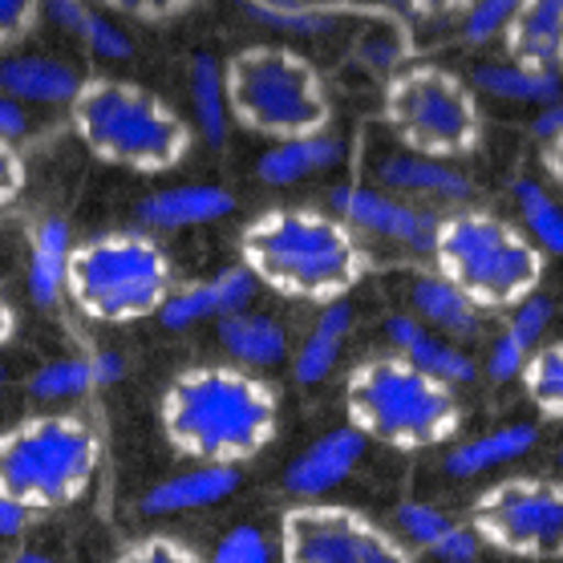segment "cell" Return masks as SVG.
<instances>
[{"mask_svg": "<svg viewBox=\"0 0 563 563\" xmlns=\"http://www.w3.org/2000/svg\"><path fill=\"white\" fill-rule=\"evenodd\" d=\"M560 471H563V450H560Z\"/></svg>", "mask_w": 563, "mask_h": 563, "instance_id": "9f6ffc18", "label": "cell"}, {"mask_svg": "<svg viewBox=\"0 0 563 563\" xmlns=\"http://www.w3.org/2000/svg\"><path fill=\"white\" fill-rule=\"evenodd\" d=\"M90 365H93V382H98V389L122 382V373H126V361L118 357V353H110V349H106V353H93Z\"/></svg>", "mask_w": 563, "mask_h": 563, "instance_id": "681fc988", "label": "cell"}, {"mask_svg": "<svg viewBox=\"0 0 563 563\" xmlns=\"http://www.w3.org/2000/svg\"><path fill=\"white\" fill-rule=\"evenodd\" d=\"M158 426L179 459L244 466L280 434V401L244 365H191L158 397Z\"/></svg>", "mask_w": 563, "mask_h": 563, "instance_id": "6da1fadb", "label": "cell"}, {"mask_svg": "<svg viewBox=\"0 0 563 563\" xmlns=\"http://www.w3.org/2000/svg\"><path fill=\"white\" fill-rule=\"evenodd\" d=\"M349 426L377 446L418 454L446 446L462 434V401L454 385L430 377L401 353L357 361L345 377Z\"/></svg>", "mask_w": 563, "mask_h": 563, "instance_id": "3957f363", "label": "cell"}, {"mask_svg": "<svg viewBox=\"0 0 563 563\" xmlns=\"http://www.w3.org/2000/svg\"><path fill=\"white\" fill-rule=\"evenodd\" d=\"M280 563H413L406 539L341 503L300 499L280 515Z\"/></svg>", "mask_w": 563, "mask_h": 563, "instance_id": "8fae6325", "label": "cell"}, {"mask_svg": "<svg viewBox=\"0 0 563 563\" xmlns=\"http://www.w3.org/2000/svg\"><path fill=\"white\" fill-rule=\"evenodd\" d=\"M329 203L349 228L361 235H377V240H394L413 252H430L434 247L438 216L430 207L401 199V195L385 191V187H336Z\"/></svg>", "mask_w": 563, "mask_h": 563, "instance_id": "7c38bea8", "label": "cell"}, {"mask_svg": "<svg viewBox=\"0 0 563 563\" xmlns=\"http://www.w3.org/2000/svg\"><path fill=\"white\" fill-rule=\"evenodd\" d=\"M235 211V195L216 183H179L146 195L139 203V219L146 231H187L219 223Z\"/></svg>", "mask_w": 563, "mask_h": 563, "instance_id": "ac0fdd59", "label": "cell"}, {"mask_svg": "<svg viewBox=\"0 0 563 563\" xmlns=\"http://www.w3.org/2000/svg\"><path fill=\"white\" fill-rule=\"evenodd\" d=\"M74 252V231L62 216L41 219L29 240V296L37 308H57L65 296V272Z\"/></svg>", "mask_w": 563, "mask_h": 563, "instance_id": "cb8c5ba5", "label": "cell"}, {"mask_svg": "<svg viewBox=\"0 0 563 563\" xmlns=\"http://www.w3.org/2000/svg\"><path fill=\"white\" fill-rule=\"evenodd\" d=\"M29 523H33V511H25V507H16L13 499H4V495H0V539L25 536Z\"/></svg>", "mask_w": 563, "mask_h": 563, "instance_id": "bcb514c9", "label": "cell"}, {"mask_svg": "<svg viewBox=\"0 0 563 563\" xmlns=\"http://www.w3.org/2000/svg\"><path fill=\"white\" fill-rule=\"evenodd\" d=\"M29 130V114H25V106L13 102L9 93L0 90V139H21Z\"/></svg>", "mask_w": 563, "mask_h": 563, "instance_id": "f6af8a7d", "label": "cell"}, {"mask_svg": "<svg viewBox=\"0 0 563 563\" xmlns=\"http://www.w3.org/2000/svg\"><path fill=\"white\" fill-rule=\"evenodd\" d=\"M474 93H487L495 102H515V106H551L563 93V74H551V69H536V65H523L507 57V62H487L471 74Z\"/></svg>", "mask_w": 563, "mask_h": 563, "instance_id": "d4e9b609", "label": "cell"}, {"mask_svg": "<svg viewBox=\"0 0 563 563\" xmlns=\"http://www.w3.org/2000/svg\"><path fill=\"white\" fill-rule=\"evenodd\" d=\"M397 4L418 16H459L471 0H397Z\"/></svg>", "mask_w": 563, "mask_h": 563, "instance_id": "c3c4849f", "label": "cell"}, {"mask_svg": "<svg viewBox=\"0 0 563 563\" xmlns=\"http://www.w3.org/2000/svg\"><path fill=\"white\" fill-rule=\"evenodd\" d=\"M471 527L483 548L511 560H563V483L555 478H503L471 507Z\"/></svg>", "mask_w": 563, "mask_h": 563, "instance_id": "30bf717a", "label": "cell"}, {"mask_svg": "<svg viewBox=\"0 0 563 563\" xmlns=\"http://www.w3.org/2000/svg\"><path fill=\"white\" fill-rule=\"evenodd\" d=\"M90 389H98L90 357L49 361V365H41V369L33 373V382H29V394L37 397V401H69V397H81V394H90Z\"/></svg>", "mask_w": 563, "mask_h": 563, "instance_id": "1f68e13d", "label": "cell"}, {"mask_svg": "<svg viewBox=\"0 0 563 563\" xmlns=\"http://www.w3.org/2000/svg\"><path fill=\"white\" fill-rule=\"evenodd\" d=\"M503 45L515 62L563 74V0H523Z\"/></svg>", "mask_w": 563, "mask_h": 563, "instance_id": "ffe728a7", "label": "cell"}, {"mask_svg": "<svg viewBox=\"0 0 563 563\" xmlns=\"http://www.w3.org/2000/svg\"><path fill=\"white\" fill-rule=\"evenodd\" d=\"M394 527H397V536L406 539V543L430 551L438 539H442L450 527H454V519H450L446 511L430 507V503H413L410 499V503H401V507L394 511Z\"/></svg>", "mask_w": 563, "mask_h": 563, "instance_id": "836d02e7", "label": "cell"}, {"mask_svg": "<svg viewBox=\"0 0 563 563\" xmlns=\"http://www.w3.org/2000/svg\"><path fill=\"white\" fill-rule=\"evenodd\" d=\"M527 401L536 406L548 422H563V336L548 341L531 353V361L519 373Z\"/></svg>", "mask_w": 563, "mask_h": 563, "instance_id": "4dcf8cb0", "label": "cell"}, {"mask_svg": "<svg viewBox=\"0 0 563 563\" xmlns=\"http://www.w3.org/2000/svg\"><path fill=\"white\" fill-rule=\"evenodd\" d=\"M296 4H317V0H296Z\"/></svg>", "mask_w": 563, "mask_h": 563, "instance_id": "11a10c76", "label": "cell"}, {"mask_svg": "<svg viewBox=\"0 0 563 563\" xmlns=\"http://www.w3.org/2000/svg\"><path fill=\"white\" fill-rule=\"evenodd\" d=\"M37 21H41V0H0V53L21 45L37 29Z\"/></svg>", "mask_w": 563, "mask_h": 563, "instance_id": "ab89813d", "label": "cell"}, {"mask_svg": "<svg viewBox=\"0 0 563 563\" xmlns=\"http://www.w3.org/2000/svg\"><path fill=\"white\" fill-rule=\"evenodd\" d=\"M539 163H543V170H548V179L563 191V134H560V139L543 142V151H539Z\"/></svg>", "mask_w": 563, "mask_h": 563, "instance_id": "f907efd6", "label": "cell"}, {"mask_svg": "<svg viewBox=\"0 0 563 563\" xmlns=\"http://www.w3.org/2000/svg\"><path fill=\"white\" fill-rule=\"evenodd\" d=\"M86 77L49 53H4L0 57V90L21 106H74Z\"/></svg>", "mask_w": 563, "mask_h": 563, "instance_id": "2e32d148", "label": "cell"}, {"mask_svg": "<svg viewBox=\"0 0 563 563\" xmlns=\"http://www.w3.org/2000/svg\"><path fill=\"white\" fill-rule=\"evenodd\" d=\"M430 260L438 276H446L483 312L519 308L539 292L548 268V252L487 207H454L438 216Z\"/></svg>", "mask_w": 563, "mask_h": 563, "instance_id": "277c9868", "label": "cell"}, {"mask_svg": "<svg viewBox=\"0 0 563 563\" xmlns=\"http://www.w3.org/2000/svg\"><path fill=\"white\" fill-rule=\"evenodd\" d=\"M377 183L385 191L413 199V203H446L459 207L474 195L471 179L462 175L450 158H430V154L397 151L377 163Z\"/></svg>", "mask_w": 563, "mask_h": 563, "instance_id": "5bb4252c", "label": "cell"}, {"mask_svg": "<svg viewBox=\"0 0 563 563\" xmlns=\"http://www.w3.org/2000/svg\"><path fill=\"white\" fill-rule=\"evenodd\" d=\"M0 394H4V373H0Z\"/></svg>", "mask_w": 563, "mask_h": 563, "instance_id": "db71d44e", "label": "cell"}, {"mask_svg": "<svg viewBox=\"0 0 563 563\" xmlns=\"http://www.w3.org/2000/svg\"><path fill=\"white\" fill-rule=\"evenodd\" d=\"M240 490V466H219V462H199L195 471L170 474L154 483L139 499V511L146 519H170V515L207 511L216 503L231 499Z\"/></svg>", "mask_w": 563, "mask_h": 563, "instance_id": "e0dca14e", "label": "cell"}, {"mask_svg": "<svg viewBox=\"0 0 563 563\" xmlns=\"http://www.w3.org/2000/svg\"><path fill=\"white\" fill-rule=\"evenodd\" d=\"M93 16V4L90 0H41V21H49L57 33L65 37H81V29L86 21Z\"/></svg>", "mask_w": 563, "mask_h": 563, "instance_id": "b9f144b4", "label": "cell"}, {"mask_svg": "<svg viewBox=\"0 0 563 563\" xmlns=\"http://www.w3.org/2000/svg\"><path fill=\"white\" fill-rule=\"evenodd\" d=\"M110 563H207V560L175 536H146L118 551Z\"/></svg>", "mask_w": 563, "mask_h": 563, "instance_id": "8d00e7d4", "label": "cell"}, {"mask_svg": "<svg viewBox=\"0 0 563 563\" xmlns=\"http://www.w3.org/2000/svg\"><path fill=\"white\" fill-rule=\"evenodd\" d=\"M531 134H536V139H543V142L560 139V134H563V93L551 106H543V110H539L536 122H531Z\"/></svg>", "mask_w": 563, "mask_h": 563, "instance_id": "7dc6e473", "label": "cell"}, {"mask_svg": "<svg viewBox=\"0 0 563 563\" xmlns=\"http://www.w3.org/2000/svg\"><path fill=\"white\" fill-rule=\"evenodd\" d=\"M341 139L329 134V130H317V134H300V139H284L272 142L268 151L256 158V175L268 187H292V183H305L312 175H324L341 163Z\"/></svg>", "mask_w": 563, "mask_h": 563, "instance_id": "44dd1931", "label": "cell"}, {"mask_svg": "<svg viewBox=\"0 0 563 563\" xmlns=\"http://www.w3.org/2000/svg\"><path fill=\"white\" fill-rule=\"evenodd\" d=\"M247 16H256L260 25H268L280 37L320 41L333 37L341 29V13L320 9V4H296V0H244Z\"/></svg>", "mask_w": 563, "mask_h": 563, "instance_id": "f1b7e54d", "label": "cell"}, {"mask_svg": "<svg viewBox=\"0 0 563 563\" xmlns=\"http://www.w3.org/2000/svg\"><path fill=\"white\" fill-rule=\"evenodd\" d=\"M410 305H413V317L422 320V324H430L434 333L450 336V341H471V336H478V329H483V308L471 305V300H466L446 276H438V272H426V276L413 280Z\"/></svg>", "mask_w": 563, "mask_h": 563, "instance_id": "603a6c76", "label": "cell"}, {"mask_svg": "<svg viewBox=\"0 0 563 563\" xmlns=\"http://www.w3.org/2000/svg\"><path fill=\"white\" fill-rule=\"evenodd\" d=\"M25 158L16 151L13 139H0V211L4 207H13L25 191Z\"/></svg>", "mask_w": 563, "mask_h": 563, "instance_id": "7bdbcfd3", "label": "cell"}, {"mask_svg": "<svg viewBox=\"0 0 563 563\" xmlns=\"http://www.w3.org/2000/svg\"><path fill=\"white\" fill-rule=\"evenodd\" d=\"M385 336L389 345L401 353L406 361H413L418 369H426L430 377H442L450 385H466L478 377V365H474L471 353H462L459 341L434 333L430 324L413 317V312H397V317L385 320Z\"/></svg>", "mask_w": 563, "mask_h": 563, "instance_id": "d6986e66", "label": "cell"}, {"mask_svg": "<svg viewBox=\"0 0 563 563\" xmlns=\"http://www.w3.org/2000/svg\"><path fill=\"white\" fill-rule=\"evenodd\" d=\"M551 320H555V300L536 292V296H527L519 308H511V324H507V329L523 336L531 349H539L543 345V333L551 329Z\"/></svg>", "mask_w": 563, "mask_h": 563, "instance_id": "74e56055", "label": "cell"}, {"mask_svg": "<svg viewBox=\"0 0 563 563\" xmlns=\"http://www.w3.org/2000/svg\"><path fill=\"white\" fill-rule=\"evenodd\" d=\"M382 118L401 151L430 158H466L483 142L478 93L442 65H406L385 81Z\"/></svg>", "mask_w": 563, "mask_h": 563, "instance_id": "9c48e42d", "label": "cell"}, {"mask_svg": "<svg viewBox=\"0 0 563 563\" xmlns=\"http://www.w3.org/2000/svg\"><path fill=\"white\" fill-rule=\"evenodd\" d=\"M191 130L207 146H223L235 126L231 118V98H228V74H223V62L216 57H195L191 62Z\"/></svg>", "mask_w": 563, "mask_h": 563, "instance_id": "83f0119b", "label": "cell"}, {"mask_svg": "<svg viewBox=\"0 0 563 563\" xmlns=\"http://www.w3.org/2000/svg\"><path fill=\"white\" fill-rule=\"evenodd\" d=\"M219 341L231 353V361L244 365V369H272V365H280L288 357L284 324H276L264 312H252V308L219 320Z\"/></svg>", "mask_w": 563, "mask_h": 563, "instance_id": "484cf974", "label": "cell"}, {"mask_svg": "<svg viewBox=\"0 0 563 563\" xmlns=\"http://www.w3.org/2000/svg\"><path fill=\"white\" fill-rule=\"evenodd\" d=\"M81 45L90 49V57H98V62L106 65H126L130 57H134V41H130V33L122 25H118L110 13H98L93 9V16L86 21V29H81Z\"/></svg>", "mask_w": 563, "mask_h": 563, "instance_id": "e575fe53", "label": "cell"}, {"mask_svg": "<svg viewBox=\"0 0 563 563\" xmlns=\"http://www.w3.org/2000/svg\"><path fill=\"white\" fill-rule=\"evenodd\" d=\"M539 442V426L531 422H511L499 430H487L478 438L454 442L446 450V474L450 478H478V474L495 471V466H511V462L527 459Z\"/></svg>", "mask_w": 563, "mask_h": 563, "instance_id": "7402d4cb", "label": "cell"}, {"mask_svg": "<svg viewBox=\"0 0 563 563\" xmlns=\"http://www.w3.org/2000/svg\"><path fill=\"white\" fill-rule=\"evenodd\" d=\"M102 466V438L77 413H37L0 430V495L33 515L86 499Z\"/></svg>", "mask_w": 563, "mask_h": 563, "instance_id": "52a82bcc", "label": "cell"}, {"mask_svg": "<svg viewBox=\"0 0 563 563\" xmlns=\"http://www.w3.org/2000/svg\"><path fill=\"white\" fill-rule=\"evenodd\" d=\"M519 4H523V0H471L459 13L462 41H466V45H490V41L507 37V29H511Z\"/></svg>", "mask_w": 563, "mask_h": 563, "instance_id": "d6a6232c", "label": "cell"}, {"mask_svg": "<svg viewBox=\"0 0 563 563\" xmlns=\"http://www.w3.org/2000/svg\"><path fill=\"white\" fill-rule=\"evenodd\" d=\"M531 353L536 349L527 345L523 336L511 333V329H503V336L490 345V357H487V377L490 382H515L519 373H523V365L531 361Z\"/></svg>", "mask_w": 563, "mask_h": 563, "instance_id": "f35d334b", "label": "cell"}, {"mask_svg": "<svg viewBox=\"0 0 563 563\" xmlns=\"http://www.w3.org/2000/svg\"><path fill=\"white\" fill-rule=\"evenodd\" d=\"M240 264L260 288L300 300L336 305L373 268L365 235L317 207H268L240 231Z\"/></svg>", "mask_w": 563, "mask_h": 563, "instance_id": "7a4b0ae2", "label": "cell"}, {"mask_svg": "<svg viewBox=\"0 0 563 563\" xmlns=\"http://www.w3.org/2000/svg\"><path fill=\"white\" fill-rule=\"evenodd\" d=\"M353 329V308L345 300H336V305H324L320 308L317 324L308 329V336L300 341L292 357V377L300 385H320L329 373L336 369V361H341V349H345V336Z\"/></svg>", "mask_w": 563, "mask_h": 563, "instance_id": "4316f807", "label": "cell"}, {"mask_svg": "<svg viewBox=\"0 0 563 563\" xmlns=\"http://www.w3.org/2000/svg\"><path fill=\"white\" fill-rule=\"evenodd\" d=\"M519 207V228L536 240L548 256H563V207L539 179H519L511 187Z\"/></svg>", "mask_w": 563, "mask_h": 563, "instance_id": "f546056e", "label": "cell"}, {"mask_svg": "<svg viewBox=\"0 0 563 563\" xmlns=\"http://www.w3.org/2000/svg\"><path fill=\"white\" fill-rule=\"evenodd\" d=\"M13 336H16V312H13V305L0 296V349L9 345Z\"/></svg>", "mask_w": 563, "mask_h": 563, "instance_id": "816d5d0a", "label": "cell"}, {"mask_svg": "<svg viewBox=\"0 0 563 563\" xmlns=\"http://www.w3.org/2000/svg\"><path fill=\"white\" fill-rule=\"evenodd\" d=\"M365 450H369V438L361 434L357 426H336V430H329L324 438H317L312 446L296 454L292 466L284 471V490L292 499H324L357 471Z\"/></svg>", "mask_w": 563, "mask_h": 563, "instance_id": "4fadbf2b", "label": "cell"}, {"mask_svg": "<svg viewBox=\"0 0 563 563\" xmlns=\"http://www.w3.org/2000/svg\"><path fill=\"white\" fill-rule=\"evenodd\" d=\"M260 284L256 276L244 268V264H235V268L219 272L211 280H199L191 288H175L170 300L163 305L158 320L167 324V329H195V324H203V320H223L231 312H244L252 308L256 300Z\"/></svg>", "mask_w": 563, "mask_h": 563, "instance_id": "9a60e30c", "label": "cell"}, {"mask_svg": "<svg viewBox=\"0 0 563 563\" xmlns=\"http://www.w3.org/2000/svg\"><path fill=\"white\" fill-rule=\"evenodd\" d=\"M235 126L268 142L329 130L333 102L324 77L288 45H247L223 62Z\"/></svg>", "mask_w": 563, "mask_h": 563, "instance_id": "ba28073f", "label": "cell"}, {"mask_svg": "<svg viewBox=\"0 0 563 563\" xmlns=\"http://www.w3.org/2000/svg\"><path fill=\"white\" fill-rule=\"evenodd\" d=\"M478 551H483L478 531H474L471 523H454L446 536L430 548V555H434L438 563H478Z\"/></svg>", "mask_w": 563, "mask_h": 563, "instance_id": "60d3db41", "label": "cell"}, {"mask_svg": "<svg viewBox=\"0 0 563 563\" xmlns=\"http://www.w3.org/2000/svg\"><path fill=\"white\" fill-rule=\"evenodd\" d=\"M106 9L126 16H139V21H167V16H179L191 0H98Z\"/></svg>", "mask_w": 563, "mask_h": 563, "instance_id": "ee69618b", "label": "cell"}, {"mask_svg": "<svg viewBox=\"0 0 563 563\" xmlns=\"http://www.w3.org/2000/svg\"><path fill=\"white\" fill-rule=\"evenodd\" d=\"M13 563H57L53 555H41V551H21Z\"/></svg>", "mask_w": 563, "mask_h": 563, "instance_id": "f5cc1de1", "label": "cell"}, {"mask_svg": "<svg viewBox=\"0 0 563 563\" xmlns=\"http://www.w3.org/2000/svg\"><path fill=\"white\" fill-rule=\"evenodd\" d=\"M175 292V264L154 231H102L74 244L65 296L98 324H139L163 312Z\"/></svg>", "mask_w": 563, "mask_h": 563, "instance_id": "8992f818", "label": "cell"}, {"mask_svg": "<svg viewBox=\"0 0 563 563\" xmlns=\"http://www.w3.org/2000/svg\"><path fill=\"white\" fill-rule=\"evenodd\" d=\"M69 122L93 158L134 175L175 170L195 142L191 122L175 106L122 77H86Z\"/></svg>", "mask_w": 563, "mask_h": 563, "instance_id": "5b68a950", "label": "cell"}, {"mask_svg": "<svg viewBox=\"0 0 563 563\" xmlns=\"http://www.w3.org/2000/svg\"><path fill=\"white\" fill-rule=\"evenodd\" d=\"M555 563H563V560H555Z\"/></svg>", "mask_w": 563, "mask_h": 563, "instance_id": "6f0895ef", "label": "cell"}, {"mask_svg": "<svg viewBox=\"0 0 563 563\" xmlns=\"http://www.w3.org/2000/svg\"><path fill=\"white\" fill-rule=\"evenodd\" d=\"M280 551L272 548V539L252 523L231 527L228 536L219 539V548L207 555V563H276Z\"/></svg>", "mask_w": 563, "mask_h": 563, "instance_id": "d590c367", "label": "cell"}]
</instances>
